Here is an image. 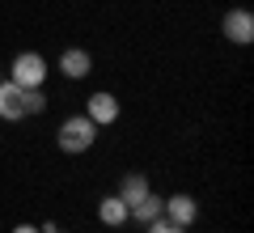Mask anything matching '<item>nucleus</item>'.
Masks as SVG:
<instances>
[{"instance_id":"f257e3e1","label":"nucleus","mask_w":254,"mask_h":233,"mask_svg":"<svg viewBox=\"0 0 254 233\" xmlns=\"http://www.w3.org/2000/svg\"><path fill=\"white\" fill-rule=\"evenodd\" d=\"M47 98L43 89H21L13 81H0V119H26V115H43Z\"/></svg>"},{"instance_id":"f03ea898","label":"nucleus","mask_w":254,"mask_h":233,"mask_svg":"<svg viewBox=\"0 0 254 233\" xmlns=\"http://www.w3.org/2000/svg\"><path fill=\"white\" fill-rule=\"evenodd\" d=\"M93 140H98V123H93L89 115H72V119H64L60 132H55V144H60V153H85V149H93Z\"/></svg>"},{"instance_id":"7ed1b4c3","label":"nucleus","mask_w":254,"mask_h":233,"mask_svg":"<svg viewBox=\"0 0 254 233\" xmlns=\"http://www.w3.org/2000/svg\"><path fill=\"white\" fill-rule=\"evenodd\" d=\"M9 81L21 85V89H38V85L47 81V60H43L38 51H21V55H13V64H9Z\"/></svg>"},{"instance_id":"20e7f679","label":"nucleus","mask_w":254,"mask_h":233,"mask_svg":"<svg viewBox=\"0 0 254 233\" xmlns=\"http://www.w3.org/2000/svg\"><path fill=\"white\" fill-rule=\"evenodd\" d=\"M220 30H225L229 43L250 47V43H254V13H250V9H229L225 17H220Z\"/></svg>"},{"instance_id":"39448f33","label":"nucleus","mask_w":254,"mask_h":233,"mask_svg":"<svg viewBox=\"0 0 254 233\" xmlns=\"http://www.w3.org/2000/svg\"><path fill=\"white\" fill-rule=\"evenodd\" d=\"M85 115H89L98 127L115 123V119H119V98H115V93H106V89H98V93L89 98V106H85Z\"/></svg>"},{"instance_id":"423d86ee","label":"nucleus","mask_w":254,"mask_h":233,"mask_svg":"<svg viewBox=\"0 0 254 233\" xmlns=\"http://www.w3.org/2000/svg\"><path fill=\"white\" fill-rule=\"evenodd\" d=\"M165 216L187 229V225H195V216H199V204H195V195H182V191H178V195L165 199Z\"/></svg>"},{"instance_id":"0eeeda50","label":"nucleus","mask_w":254,"mask_h":233,"mask_svg":"<svg viewBox=\"0 0 254 233\" xmlns=\"http://www.w3.org/2000/svg\"><path fill=\"white\" fill-rule=\"evenodd\" d=\"M89 68H93V60H89V51H81V47H68V51L60 55V72L68 77V81L89 77Z\"/></svg>"},{"instance_id":"6e6552de","label":"nucleus","mask_w":254,"mask_h":233,"mask_svg":"<svg viewBox=\"0 0 254 233\" xmlns=\"http://www.w3.org/2000/svg\"><path fill=\"white\" fill-rule=\"evenodd\" d=\"M144 195H148V178H144V174H140V170L123 174V182H119V199L131 208V204H140Z\"/></svg>"},{"instance_id":"1a4fd4ad","label":"nucleus","mask_w":254,"mask_h":233,"mask_svg":"<svg viewBox=\"0 0 254 233\" xmlns=\"http://www.w3.org/2000/svg\"><path fill=\"white\" fill-rule=\"evenodd\" d=\"M161 212H165V199H161V195H153V191H148V195L140 199V204H131V208H127V216H131V221H140V225L157 221Z\"/></svg>"},{"instance_id":"9d476101","label":"nucleus","mask_w":254,"mask_h":233,"mask_svg":"<svg viewBox=\"0 0 254 233\" xmlns=\"http://www.w3.org/2000/svg\"><path fill=\"white\" fill-rule=\"evenodd\" d=\"M98 221H102V225H110V229H119V225L127 221V204H123L119 195H106V199L98 204Z\"/></svg>"},{"instance_id":"9b49d317","label":"nucleus","mask_w":254,"mask_h":233,"mask_svg":"<svg viewBox=\"0 0 254 233\" xmlns=\"http://www.w3.org/2000/svg\"><path fill=\"white\" fill-rule=\"evenodd\" d=\"M144 233H187V229H182V225H174L170 216L161 212V216H157V221H148V225H144Z\"/></svg>"},{"instance_id":"f8f14e48","label":"nucleus","mask_w":254,"mask_h":233,"mask_svg":"<svg viewBox=\"0 0 254 233\" xmlns=\"http://www.w3.org/2000/svg\"><path fill=\"white\" fill-rule=\"evenodd\" d=\"M13 233H43V229H34V225H17Z\"/></svg>"},{"instance_id":"ddd939ff","label":"nucleus","mask_w":254,"mask_h":233,"mask_svg":"<svg viewBox=\"0 0 254 233\" xmlns=\"http://www.w3.org/2000/svg\"><path fill=\"white\" fill-rule=\"evenodd\" d=\"M43 233H64V229H55V225H43Z\"/></svg>"}]
</instances>
